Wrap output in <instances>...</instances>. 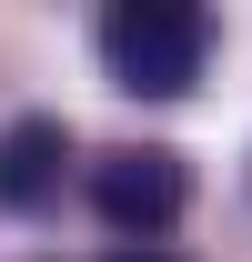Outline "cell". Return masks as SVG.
Segmentation results:
<instances>
[{
    "label": "cell",
    "instance_id": "6da1fadb",
    "mask_svg": "<svg viewBox=\"0 0 252 262\" xmlns=\"http://www.w3.org/2000/svg\"><path fill=\"white\" fill-rule=\"evenodd\" d=\"M212 61V10H192V0H121V10H101V71H111V91L131 101H182Z\"/></svg>",
    "mask_w": 252,
    "mask_h": 262
},
{
    "label": "cell",
    "instance_id": "3957f363",
    "mask_svg": "<svg viewBox=\"0 0 252 262\" xmlns=\"http://www.w3.org/2000/svg\"><path fill=\"white\" fill-rule=\"evenodd\" d=\"M61 171H71V121L20 111L0 131V212H51L61 202Z\"/></svg>",
    "mask_w": 252,
    "mask_h": 262
},
{
    "label": "cell",
    "instance_id": "277c9868",
    "mask_svg": "<svg viewBox=\"0 0 252 262\" xmlns=\"http://www.w3.org/2000/svg\"><path fill=\"white\" fill-rule=\"evenodd\" d=\"M111 262H172V252H152V242H141V252H111Z\"/></svg>",
    "mask_w": 252,
    "mask_h": 262
},
{
    "label": "cell",
    "instance_id": "7a4b0ae2",
    "mask_svg": "<svg viewBox=\"0 0 252 262\" xmlns=\"http://www.w3.org/2000/svg\"><path fill=\"white\" fill-rule=\"evenodd\" d=\"M91 212L141 252V242H161V232L192 212V162L172 141H111L91 162Z\"/></svg>",
    "mask_w": 252,
    "mask_h": 262
}]
</instances>
